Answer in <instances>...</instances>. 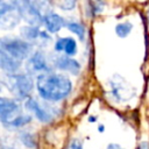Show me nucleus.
<instances>
[{
  "instance_id": "a211bd4d",
  "label": "nucleus",
  "mask_w": 149,
  "mask_h": 149,
  "mask_svg": "<svg viewBox=\"0 0 149 149\" xmlns=\"http://www.w3.org/2000/svg\"><path fill=\"white\" fill-rule=\"evenodd\" d=\"M104 2H97V1H91V2H87V6H88V12H91V15H95L97 13L101 12L102 10V7H104Z\"/></svg>"
},
{
  "instance_id": "f8f14e48",
  "label": "nucleus",
  "mask_w": 149,
  "mask_h": 149,
  "mask_svg": "<svg viewBox=\"0 0 149 149\" xmlns=\"http://www.w3.org/2000/svg\"><path fill=\"white\" fill-rule=\"evenodd\" d=\"M0 66L6 72V74L16 73V71L21 66V61L12 57L7 52L0 50Z\"/></svg>"
},
{
  "instance_id": "aec40b11",
  "label": "nucleus",
  "mask_w": 149,
  "mask_h": 149,
  "mask_svg": "<svg viewBox=\"0 0 149 149\" xmlns=\"http://www.w3.org/2000/svg\"><path fill=\"white\" fill-rule=\"evenodd\" d=\"M68 149H83V147H81V143H80L77 139H73V140L70 142Z\"/></svg>"
},
{
  "instance_id": "412c9836",
  "label": "nucleus",
  "mask_w": 149,
  "mask_h": 149,
  "mask_svg": "<svg viewBox=\"0 0 149 149\" xmlns=\"http://www.w3.org/2000/svg\"><path fill=\"white\" fill-rule=\"evenodd\" d=\"M1 149H16V147L13 146V144H10L9 142L6 143L5 140H2V141H1Z\"/></svg>"
},
{
  "instance_id": "0eeeda50",
  "label": "nucleus",
  "mask_w": 149,
  "mask_h": 149,
  "mask_svg": "<svg viewBox=\"0 0 149 149\" xmlns=\"http://www.w3.org/2000/svg\"><path fill=\"white\" fill-rule=\"evenodd\" d=\"M21 36L23 37L24 41L29 42L30 44L35 43L38 45H44L47 43L50 42L51 37L49 36V34H47V31L40 30L38 27H34V26H26L21 28Z\"/></svg>"
},
{
  "instance_id": "6e6552de",
  "label": "nucleus",
  "mask_w": 149,
  "mask_h": 149,
  "mask_svg": "<svg viewBox=\"0 0 149 149\" xmlns=\"http://www.w3.org/2000/svg\"><path fill=\"white\" fill-rule=\"evenodd\" d=\"M26 108L34 113V115L41 121V122H50L54 119V113L51 108L47 105L41 104L38 100L34 98H29L26 100L24 104Z\"/></svg>"
},
{
  "instance_id": "393cba45",
  "label": "nucleus",
  "mask_w": 149,
  "mask_h": 149,
  "mask_svg": "<svg viewBox=\"0 0 149 149\" xmlns=\"http://www.w3.org/2000/svg\"><path fill=\"white\" fill-rule=\"evenodd\" d=\"M148 20H149V10H148Z\"/></svg>"
},
{
  "instance_id": "4be33fe9",
  "label": "nucleus",
  "mask_w": 149,
  "mask_h": 149,
  "mask_svg": "<svg viewBox=\"0 0 149 149\" xmlns=\"http://www.w3.org/2000/svg\"><path fill=\"white\" fill-rule=\"evenodd\" d=\"M107 149H123L121 146H119V144H116V143H109L108 146H107Z\"/></svg>"
},
{
  "instance_id": "ddd939ff",
  "label": "nucleus",
  "mask_w": 149,
  "mask_h": 149,
  "mask_svg": "<svg viewBox=\"0 0 149 149\" xmlns=\"http://www.w3.org/2000/svg\"><path fill=\"white\" fill-rule=\"evenodd\" d=\"M55 50L62 51L71 57L77 54V42L73 37H61L55 43Z\"/></svg>"
},
{
  "instance_id": "dca6fc26",
  "label": "nucleus",
  "mask_w": 149,
  "mask_h": 149,
  "mask_svg": "<svg viewBox=\"0 0 149 149\" xmlns=\"http://www.w3.org/2000/svg\"><path fill=\"white\" fill-rule=\"evenodd\" d=\"M68 29L70 30V31H72L73 34H76L78 37H79V40H84V36H85V28L79 23V22H77V21H71V22H69L68 24Z\"/></svg>"
},
{
  "instance_id": "1a4fd4ad",
  "label": "nucleus",
  "mask_w": 149,
  "mask_h": 149,
  "mask_svg": "<svg viewBox=\"0 0 149 149\" xmlns=\"http://www.w3.org/2000/svg\"><path fill=\"white\" fill-rule=\"evenodd\" d=\"M26 69L30 74H37L38 73V76H41L43 73L49 72V66H48L47 59L41 51L34 52L28 58Z\"/></svg>"
},
{
  "instance_id": "f257e3e1",
  "label": "nucleus",
  "mask_w": 149,
  "mask_h": 149,
  "mask_svg": "<svg viewBox=\"0 0 149 149\" xmlns=\"http://www.w3.org/2000/svg\"><path fill=\"white\" fill-rule=\"evenodd\" d=\"M36 88L40 97L45 101H59L70 94L72 83L70 78L63 73L47 72L37 76Z\"/></svg>"
},
{
  "instance_id": "9d476101",
  "label": "nucleus",
  "mask_w": 149,
  "mask_h": 149,
  "mask_svg": "<svg viewBox=\"0 0 149 149\" xmlns=\"http://www.w3.org/2000/svg\"><path fill=\"white\" fill-rule=\"evenodd\" d=\"M54 66L62 70L70 72L71 74H78L80 71V64L72 57L65 55H58L54 58Z\"/></svg>"
},
{
  "instance_id": "f03ea898",
  "label": "nucleus",
  "mask_w": 149,
  "mask_h": 149,
  "mask_svg": "<svg viewBox=\"0 0 149 149\" xmlns=\"http://www.w3.org/2000/svg\"><path fill=\"white\" fill-rule=\"evenodd\" d=\"M0 120L7 128H20L31 121V116L26 114L20 104L13 99H0Z\"/></svg>"
},
{
  "instance_id": "7ed1b4c3",
  "label": "nucleus",
  "mask_w": 149,
  "mask_h": 149,
  "mask_svg": "<svg viewBox=\"0 0 149 149\" xmlns=\"http://www.w3.org/2000/svg\"><path fill=\"white\" fill-rule=\"evenodd\" d=\"M2 84L19 99L27 98L34 87V81L31 77L26 73L5 74L2 77Z\"/></svg>"
},
{
  "instance_id": "f3484780",
  "label": "nucleus",
  "mask_w": 149,
  "mask_h": 149,
  "mask_svg": "<svg viewBox=\"0 0 149 149\" xmlns=\"http://www.w3.org/2000/svg\"><path fill=\"white\" fill-rule=\"evenodd\" d=\"M132 28H133V26L130 22H122L115 27V33L119 37H126L132 31Z\"/></svg>"
},
{
  "instance_id": "b1692460",
  "label": "nucleus",
  "mask_w": 149,
  "mask_h": 149,
  "mask_svg": "<svg viewBox=\"0 0 149 149\" xmlns=\"http://www.w3.org/2000/svg\"><path fill=\"white\" fill-rule=\"evenodd\" d=\"M99 129H100L99 132H104V127H101V126H100V127H99Z\"/></svg>"
},
{
  "instance_id": "5701e85b",
  "label": "nucleus",
  "mask_w": 149,
  "mask_h": 149,
  "mask_svg": "<svg viewBox=\"0 0 149 149\" xmlns=\"http://www.w3.org/2000/svg\"><path fill=\"white\" fill-rule=\"evenodd\" d=\"M139 149H149V144L147 142H142L140 146H139Z\"/></svg>"
},
{
  "instance_id": "423d86ee",
  "label": "nucleus",
  "mask_w": 149,
  "mask_h": 149,
  "mask_svg": "<svg viewBox=\"0 0 149 149\" xmlns=\"http://www.w3.org/2000/svg\"><path fill=\"white\" fill-rule=\"evenodd\" d=\"M19 9L22 19L34 27H38L44 21V16L38 10L35 1H13Z\"/></svg>"
},
{
  "instance_id": "9b49d317",
  "label": "nucleus",
  "mask_w": 149,
  "mask_h": 149,
  "mask_svg": "<svg viewBox=\"0 0 149 149\" xmlns=\"http://www.w3.org/2000/svg\"><path fill=\"white\" fill-rule=\"evenodd\" d=\"M116 78H118V81H115L113 79L111 83V91H112L113 95L118 100H127V99L132 98L133 93H134L132 86L128 83H126L122 78H119V77H116Z\"/></svg>"
},
{
  "instance_id": "39448f33",
  "label": "nucleus",
  "mask_w": 149,
  "mask_h": 149,
  "mask_svg": "<svg viewBox=\"0 0 149 149\" xmlns=\"http://www.w3.org/2000/svg\"><path fill=\"white\" fill-rule=\"evenodd\" d=\"M22 19L19 9L13 1H0V27L6 29H13Z\"/></svg>"
},
{
  "instance_id": "2eb2a0df",
  "label": "nucleus",
  "mask_w": 149,
  "mask_h": 149,
  "mask_svg": "<svg viewBox=\"0 0 149 149\" xmlns=\"http://www.w3.org/2000/svg\"><path fill=\"white\" fill-rule=\"evenodd\" d=\"M19 140L28 148L30 149H35L37 147V142H36V137L34 136V134L29 133V132H20L19 133Z\"/></svg>"
},
{
  "instance_id": "20e7f679",
  "label": "nucleus",
  "mask_w": 149,
  "mask_h": 149,
  "mask_svg": "<svg viewBox=\"0 0 149 149\" xmlns=\"http://www.w3.org/2000/svg\"><path fill=\"white\" fill-rule=\"evenodd\" d=\"M0 50L7 52L12 57L22 61L26 58H29L33 52V44L29 42L14 37V36H5L0 40Z\"/></svg>"
},
{
  "instance_id": "4468645a",
  "label": "nucleus",
  "mask_w": 149,
  "mask_h": 149,
  "mask_svg": "<svg viewBox=\"0 0 149 149\" xmlns=\"http://www.w3.org/2000/svg\"><path fill=\"white\" fill-rule=\"evenodd\" d=\"M43 23H44L47 30H48L49 33H52V34H54V33L59 31V30L65 26V20H64L61 15H58V14L51 12L50 14H48V15L44 16Z\"/></svg>"
},
{
  "instance_id": "6ab92c4d",
  "label": "nucleus",
  "mask_w": 149,
  "mask_h": 149,
  "mask_svg": "<svg viewBox=\"0 0 149 149\" xmlns=\"http://www.w3.org/2000/svg\"><path fill=\"white\" fill-rule=\"evenodd\" d=\"M56 5H57L58 7H61L63 10H71V9H73V7L76 6V1H71V0L59 1V2H56Z\"/></svg>"
}]
</instances>
